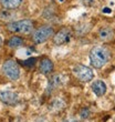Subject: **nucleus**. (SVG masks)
<instances>
[{
  "mask_svg": "<svg viewBox=\"0 0 115 122\" xmlns=\"http://www.w3.org/2000/svg\"><path fill=\"white\" fill-rule=\"evenodd\" d=\"M110 59V51L105 47L97 46L91 50L90 52V61L93 68L95 69H101L107 63Z\"/></svg>",
  "mask_w": 115,
  "mask_h": 122,
  "instance_id": "nucleus-1",
  "label": "nucleus"
},
{
  "mask_svg": "<svg viewBox=\"0 0 115 122\" xmlns=\"http://www.w3.org/2000/svg\"><path fill=\"white\" fill-rule=\"evenodd\" d=\"M7 29L10 32H16V33H30L33 30V22L29 19L19 20L8 23Z\"/></svg>",
  "mask_w": 115,
  "mask_h": 122,
  "instance_id": "nucleus-2",
  "label": "nucleus"
},
{
  "mask_svg": "<svg viewBox=\"0 0 115 122\" xmlns=\"http://www.w3.org/2000/svg\"><path fill=\"white\" fill-rule=\"evenodd\" d=\"M73 73L82 82H89L94 78V72L92 69L83 64H77L73 68Z\"/></svg>",
  "mask_w": 115,
  "mask_h": 122,
  "instance_id": "nucleus-3",
  "label": "nucleus"
},
{
  "mask_svg": "<svg viewBox=\"0 0 115 122\" xmlns=\"http://www.w3.org/2000/svg\"><path fill=\"white\" fill-rule=\"evenodd\" d=\"M53 36V28L50 26H42L35 30L32 35V40L35 43H43Z\"/></svg>",
  "mask_w": 115,
  "mask_h": 122,
  "instance_id": "nucleus-4",
  "label": "nucleus"
},
{
  "mask_svg": "<svg viewBox=\"0 0 115 122\" xmlns=\"http://www.w3.org/2000/svg\"><path fill=\"white\" fill-rule=\"evenodd\" d=\"M2 72L10 80H17L20 76L19 66L14 60H7L2 66Z\"/></svg>",
  "mask_w": 115,
  "mask_h": 122,
  "instance_id": "nucleus-5",
  "label": "nucleus"
},
{
  "mask_svg": "<svg viewBox=\"0 0 115 122\" xmlns=\"http://www.w3.org/2000/svg\"><path fill=\"white\" fill-rule=\"evenodd\" d=\"M70 38H71L70 30L67 29V28H63V29L59 30V31L53 36V42H54V45H57V46H61V45H64V43L69 42Z\"/></svg>",
  "mask_w": 115,
  "mask_h": 122,
  "instance_id": "nucleus-6",
  "label": "nucleus"
},
{
  "mask_svg": "<svg viewBox=\"0 0 115 122\" xmlns=\"http://www.w3.org/2000/svg\"><path fill=\"white\" fill-rule=\"evenodd\" d=\"M0 100H1L5 104L13 106V104H17V103H18L19 97H18L17 93L11 92V91H1V92H0Z\"/></svg>",
  "mask_w": 115,
  "mask_h": 122,
  "instance_id": "nucleus-7",
  "label": "nucleus"
},
{
  "mask_svg": "<svg viewBox=\"0 0 115 122\" xmlns=\"http://www.w3.org/2000/svg\"><path fill=\"white\" fill-rule=\"evenodd\" d=\"M53 62L49 58H44L42 59L41 62H40V66H39V71L43 74H49L51 73L52 71H53Z\"/></svg>",
  "mask_w": 115,
  "mask_h": 122,
  "instance_id": "nucleus-8",
  "label": "nucleus"
},
{
  "mask_svg": "<svg viewBox=\"0 0 115 122\" xmlns=\"http://www.w3.org/2000/svg\"><path fill=\"white\" fill-rule=\"evenodd\" d=\"M92 90L97 97H102L106 92V86L102 80H96L92 83Z\"/></svg>",
  "mask_w": 115,
  "mask_h": 122,
  "instance_id": "nucleus-9",
  "label": "nucleus"
},
{
  "mask_svg": "<svg viewBox=\"0 0 115 122\" xmlns=\"http://www.w3.org/2000/svg\"><path fill=\"white\" fill-rule=\"evenodd\" d=\"M99 37L103 41H107L114 37V30L110 27H103L99 30Z\"/></svg>",
  "mask_w": 115,
  "mask_h": 122,
  "instance_id": "nucleus-10",
  "label": "nucleus"
},
{
  "mask_svg": "<svg viewBox=\"0 0 115 122\" xmlns=\"http://www.w3.org/2000/svg\"><path fill=\"white\" fill-rule=\"evenodd\" d=\"M21 2H22V0H0L1 6L7 10L17 9L21 5Z\"/></svg>",
  "mask_w": 115,
  "mask_h": 122,
  "instance_id": "nucleus-11",
  "label": "nucleus"
},
{
  "mask_svg": "<svg viewBox=\"0 0 115 122\" xmlns=\"http://www.w3.org/2000/svg\"><path fill=\"white\" fill-rule=\"evenodd\" d=\"M7 45L10 48H18V47H21L23 45V40L20 37H11L8 40Z\"/></svg>",
  "mask_w": 115,
  "mask_h": 122,
  "instance_id": "nucleus-12",
  "label": "nucleus"
},
{
  "mask_svg": "<svg viewBox=\"0 0 115 122\" xmlns=\"http://www.w3.org/2000/svg\"><path fill=\"white\" fill-rule=\"evenodd\" d=\"M35 61H37V58H30V59H28V60L23 61L22 64L24 66V67H27V68H31V67L34 66Z\"/></svg>",
  "mask_w": 115,
  "mask_h": 122,
  "instance_id": "nucleus-13",
  "label": "nucleus"
},
{
  "mask_svg": "<svg viewBox=\"0 0 115 122\" xmlns=\"http://www.w3.org/2000/svg\"><path fill=\"white\" fill-rule=\"evenodd\" d=\"M89 116H90V110L87 109V108H83V109L80 111V117L82 119H85V118H87Z\"/></svg>",
  "mask_w": 115,
  "mask_h": 122,
  "instance_id": "nucleus-14",
  "label": "nucleus"
},
{
  "mask_svg": "<svg viewBox=\"0 0 115 122\" xmlns=\"http://www.w3.org/2000/svg\"><path fill=\"white\" fill-rule=\"evenodd\" d=\"M80 2L85 7H91L94 5V0H80Z\"/></svg>",
  "mask_w": 115,
  "mask_h": 122,
  "instance_id": "nucleus-15",
  "label": "nucleus"
},
{
  "mask_svg": "<svg viewBox=\"0 0 115 122\" xmlns=\"http://www.w3.org/2000/svg\"><path fill=\"white\" fill-rule=\"evenodd\" d=\"M103 12L110 13V12H111V9H110V8H104V9H103Z\"/></svg>",
  "mask_w": 115,
  "mask_h": 122,
  "instance_id": "nucleus-16",
  "label": "nucleus"
},
{
  "mask_svg": "<svg viewBox=\"0 0 115 122\" xmlns=\"http://www.w3.org/2000/svg\"><path fill=\"white\" fill-rule=\"evenodd\" d=\"M65 122H77V121H75V120H73V119H72V120H67V121H65Z\"/></svg>",
  "mask_w": 115,
  "mask_h": 122,
  "instance_id": "nucleus-17",
  "label": "nucleus"
},
{
  "mask_svg": "<svg viewBox=\"0 0 115 122\" xmlns=\"http://www.w3.org/2000/svg\"><path fill=\"white\" fill-rule=\"evenodd\" d=\"M1 45H2V40H1V38H0V47H1Z\"/></svg>",
  "mask_w": 115,
  "mask_h": 122,
  "instance_id": "nucleus-18",
  "label": "nucleus"
}]
</instances>
